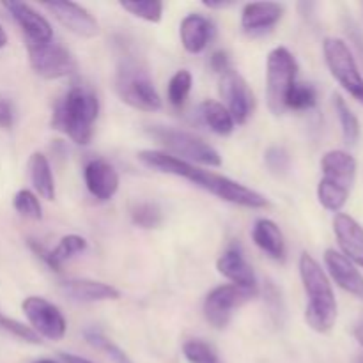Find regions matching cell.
<instances>
[{"label":"cell","instance_id":"1","mask_svg":"<svg viewBox=\"0 0 363 363\" xmlns=\"http://www.w3.org/2000/svg\"><path fill=\"white\" fill-rule=\"evenodd\" d=\"M138 160L149 169L170 174V176L183 177V179L194 183L195 186L202 188V190L209 191V194L216 195L218 199L230 202V204L243 206V208L250 209H262L268 206V199L259 194V191L252 190V188L245 186L241 183H236L229 177L211 172V170L195 167L194 163L183 162V160L176 158L169 152L145 149V151L138 152Z\"/></svg>","mask_w":363,"mask_h":363},{"label":"cell","instance_id":"2","mask_svg":"<svg viewBox=\"0 0 363 363\" xmlns=\"http://www.w3.org/2000/svg\"><path fill=\"white\" fill-rule=\"evenodd\" d=\"M300 277L308 298L305 321L318 333L332 332L339 314L335 293L325 269L307 252L300 257Z\"/></svg>","mask_w":363,"mask_h":363},{"label":"cell","instance_id":"3","mask_svg":"<svg viewBox=\"0 0 363 363\" xmlns=\"http://www.w3.org/2000/svg\"><path fill=\"white\" fill-rule=\"evenodd\" d=\"M99 113V99L91 89L71 87L55 105L52 128L62 131L74 144L87 145L92 140L94 123Z\"/></svg>","mask_w":363,"mask_h":363},{"label":"cell","instance_id":"4","mask_svg":"<svg viewBox=\"0 0 363 363\" xmlns=\"http://www.w3.org/2000/svg\"><path fill=\"white\" fill-rule=\"evenodd\" d=\"M323 179L318 184V199L328 211L339 213L350 199L357 177V160L346 151L333 149L321 160Z\"/></svg>","mask_w":363,"mask_h":363},{"label":"cell","instance_id":"5","mask_svg":"<svg viewBox=\"0 0 363 363\" xmlns=\"http://www.w3.org/2000/svg\"><path fill=\"white\" fill-rule=\"evenodd\" d=\"M116 91L126 105L144 112H156L162 108V99L152 85L151 77L140 60L123 57L117 66Z\"/></svg>","mask_w":363,"mask_h":363},{"label":"cell","instance_id":"6","mask_svg":"<svg viewBox=\"0 0 363 363\" xmlns=\"http://www.w3.org/2000/svg\"><path fill=\"white\" fill-rule=\"evenodd\" d=\"M149 133L156 138L162 145H165L170 152L176 155V158L188 163H201L206 167H220L222 165V156L213 145L199 138L197 135L188 133L183 130H174L165 126H152Z\"/></svg>","mask_w":363,"mask_h":363},{"label":"cell","instance_id":"7","mask_svg":"<svg viewBox=\"0 0 363 363\" xmlns=\"http://www.w3.org/2000/svg\"><path fill=\"white\" fill-rule=\"evenodd\" d=\"M298 64L293 53L284 46L269 52L266 64V99L272 113L280 116L286 112V96L296 82Z\"/></svg>","mask_w":363,"mask_h":363},{"label":"cell","instance_id":"8","mask_svg":"<svg viewBox=\"0 0 363 363\" xmlns=\"http://www.w3.org/2000/svg\"><path fill=\"white\" fill-rule=\"evenodd\" d=\"M326 66L344 91L363 105V77L358 69L353 52L344 39L326 38L323 43Z\"/></svg>","mask_w":363,"mask_h":363},{"label":"cell","instance_id":"9","mask_svg":"<svg viewBox=\"0 0 363 363\" xmlns=\"http://www.w3.org/2000/svg\"><path fill=\"white\" fill-rule=\"evenodd\" d=\"M28 60L35 74L46 80L69 77L77 71V60L64 46L55 43H27Z\"/></svg>","mask_w":363,"mask_h":363},{"label":"cell","instance_id":"10","mask_svg":"<svg viewBox=\"0 0 363 363\" xmlns=\"http://www.w3.org/2000/svg\"><path fill=\"white\" fill-rule=\"evenodd\" d=\"M257 294L254 289H243L234 284H227V286H218L206 296L204 300V315L211 326L216 330H222L229 325L230 315H233L234 308L241 307L247 303L248 300Z\"/></svg>","mask_w":363,"mask_h":363},{"label":"cell","instance_id":"11","mask_svg":"<svg viewBox=\"0 0 363 363\" xmlns=\"http://www.w3.org/2000/svg\"><path fill=\"white\" fill-rule=\"evenodd\" d=\"M25 318L30 323V328L39 337L50 340L64 339L67 330V323L64 314L57 305L41 296H28L21 303Z\"/></svg>","mask_w":363,"mask_h":363},{"label":"cell","instance_id":"12","mask_svg":"<svg viewBox=\"0 0 363 363\" xmlns=\"http://www.w3.org/2000/svg\"><path fill=\"white\" fill-rule=\"evenodd\" d=\"M220 96L225 101V108L233 117L234 124H245L250 119L255 108L254 92L250 91L245 78L233 67L220 78Z\"/></svg>","mask_w":363,"mask_h":363},{"label":"cell","instance_id":"13","mask_svg":"<svg viewBox=\"0 0 363 363\" xmlns=\"http://www.w3.org/2000/svg\"><path fill=\"white\" fill-rule=\"evenodd\" d=\"M43 6L53 14L57 21L73 32L78 38H96L99 34V23L80 4L74 2H45Z\"/></svg>","mask_w":363,"mask_h":363},{"label":"cell","instance_id":"14","mask_svg":"<svg viewBox=\"0 0 363 363\" xmlns=\"http://www.w3.org/2000/svg\"><path fill=\"white\" fill-rule=\"evenodd\" d=\"M4 7L11 13L23 34L27 43H50L53 39V28L50 21L32 6L23 2H4Z\"/></svg>","mask_w":363,"mask_h":363},{"label":"cell","instance_id":"15","mask_svg":"<svg viewBox=\"0 0 363 363\" xmlns=\"http://www.w3.org/2000/svg\"><path fill=\"white\" fill-rule=\"evenodd\" d=\"M84 179L89 194L98 201H110L119 190V174L108 162L101 158L87 162L84 169Z\"/></svg>","mask_w":363,"mask_h":363},{"label":"cell","instance_id":"16","mask_svg":"<svg viewBox=\"0 0 363 363\" xmlns=\"http://www.w3.org/2000/svg\"><path fill=\"white\" fill-rule=\"evenodd\" d=\"M325 264L333 282L340 289L363 301V275L350 259L344 257V254H340V252L328 248L325 252Z\"/></svg>","mask_w":363,"mask_h":363},{"label":"cell","instance_id":"17","mask_svg":"<svg viewBox=\"0 0 363 363\" xmlns=\"http://www.w3.org/2000/svg\"><path fill=\"white\" fill-rule=\"evenodd\" d=\"M216 269H218L220 275L230 280L234 286L257 291V279H255L254 268L248 264L240 247L227 248L216 261Z\"/></svg>","mask_w":363,"mask_h":363},{"label":"cell","instance_id":"18","mask_svg":"<svg viewBox=\"0 0 363 363\" xmlns=\"http://www.w3.org/2000/svg\"><path fill=\"white\" fill-rule=\"evenodd\" d=\"M333 230L344 252V257L363 268V227L353 216L337 213L333 218Z\"/></svg>","mask_w":363,"mask_h":363},{"label":"cell","instance_id":"19","mask_svg":"<svg viewBox=\"0 0 363 363\" xmlns=\"http://www.w3.org/2000/svg\"><path fill=\"white\" fill-rule=\"evenodd\" d=\"M60 291L64 296L73 301H84V303H96V301L119 300L121 293L113 286L105 282H96L87 279H73L60 284Z\"/></svg>","mask_w":363,"mask_h":363},{"label":"cell","instance_id":"20","mask_svg":"<svg viewBox=\"0 0 363 363\" xmlns=\"http://www.w3.org/2000/svg\"><path fill=\"white\" fill-rule=\"evenodd\" d=\"M28 245H30L32 250L38 254V257H41L53 272H60L64 262L69 261L74 255L82 254V252L87 248L85 238L77 236V234H67V236H64L53 250H46L41 243H38V241L34 240H28Z\"/></svg>","mask_w":363,"mask_h":363},{"label":"cell","instance_id":"21","mask_svg":"<svg viewBox=\"0 0 363 363\" xmlns=\"http://www.w3.org/2000/svg\"><path fill=\"white\" fill-rule=\"evenodd\" d=\"M213 23L202 14H188L183 18L179 27V38L181 45L186 52L190 53H201L204 52L206 46L209 45L213 38Z\"/></svg>","mask_w":363,"mask_h":363},{"label":"cell","instance_id":"22","mask_svg":"<svg viewBox=\"0 0 363 363\" xmlns=\"http://www.w3.org/2000/svg\"><path fill=\"white\" fill-rule=\"evenodd\" d=\"M284 16V6L279 2H252L243 7L241 27L247 32H264L275 27Z\"/></svg>","mask_w":363,"mask_h":363},{"label":"cell","instance_id":"23","mask_svg":"<svg viewBox=\"0 0 363 363\" xmlns=\"http://www.w3.org/2000/svg\"><path fill=\"white\" fill-rule=\"evenodd\" d=\"M252 240L264 254H268L275 261L286 259V240H284L280 227L272 220H257L254 223V229H252Z\"/></svg>","mask_w":363,"mask_h":363},{"label":"cell","instance_id":"24","mask_svg":"<svg viewBox=\"0 0 363 363\" xmlns=\"http://www.w3.org/2000/svg\"><path fill=\"white\" fill-rule=\"evenodd\" d=\"M28 176H30L35 191L43 199L46 201L55 199V181H53L52 167L43 152H32V156L28 158Z\"/></svg>","mask_w":363,"mask_h":363},{"label":"cell","instance_id":"25","mask_svg":"<svg viewBox=\"0 0 363 363\" xmlns=\"http://www.w3.org/2000/svg\"><path fill=\"white\" fill-rule=\"evenodd\" d=\"M201 117L206 126H209V130L215 131L216 135L227 137L234 131L233 117L227 112L225 106L215 99H206L201 103Z\"/></svg>","mask_w":363,"mask_h":363},{"label":"cell","instance_id":"26","mask_svg":"<svg viewBox=\"0 0 363 363\" xmlns=\"http://www.w3.org/2000/svg\"><path fill=\"white\" fill-rule=\"evenodd\" d=\"M333 106H335L337 117H339L340 128H342V137L347 145H354L360 138V121L354 116L351 106L340 94H333Z\"/></svg>","mask_w":363,"mask_h":363},{"label":"cell","instance_id":"27","mask_svg":"<svg viewBox=\"0 0 363 363\" xmlns=\"http://www.w3.org/2000/svg\"><path fill=\"white\" fill-rule=\"evenodd\" d=\"M315 103H318V91L314 85L303 84V82H294L286 96V110L303 112V110L314 108Z\"/></svg>","mask_w":363,"mask_h":363},{"label":"cell","instance_id":"28","mask_svg":"<svg viewBox=\"0 0 363 363\" xmlns=\"http://www.w3.org/2000/svg\"><path fill=\"white\" fill-rule=\"evenodd\" d=\"M191 84H194V78H191V73L188 69L176 71V74L170 78L169 87H167V98H169V103L174 108L184 106L188 96H190Z\"/></svg>","mask_w":363,"mask_h":363},{"label":"cell","instance_id":"29","mask_svg":"<svg viewBox=\"0 0 363 363\" xmlns=\"http://www.w3.org/2000/svg\"><path fill=\"white\" fill-rule=\"evenodd\" d=\"M121 7L149 23H160L163 16V4L158 0H130V2H121Z\"/></svg>","mask_w":363,"mask_h":363},{"label":"cell","instance_id":"30","mask_svg":"<svg viewBox=\"0 0 363 363\" xmlns=\"http://www.w3.org/2000/svg\"><path fill=\"white\" fill-rule=\"evenodd\" d=\"M84 337L85 340H87L89 344H91L92 347H96V350H101L105 351L106 354H108L110 358H112L116 363H131L130 358L126 357V353H124L123 350H121L119 346H116V344L112 342V340L106 339L105 335H103L99 330L96 328H89L84 332Z\"/></svg>","mask_w":363,"mask_h":363},{"label":"cell","instance_id":"31","mask_svg":"<svg viewBox=\"0 0 363 363\" xmlns=\"http://www.w3.org/2000/svg\"><path fill=\"white\" fill-rule=\"evenodd\" d=\"M131 220L137 227L142 229H156L162 223V209L152 202H140L131 209Z\"/></svg>","mask_w":363,"mask_h":363},{"label":"cell","instance_id":"32","mask_svg":"<svg viewBox=\"0 0 363 363\" xmlns=\"http://www.w3.org/2000/svg\"><path fill=\"white\" fill-rule=\"evenodd\" d=\"M13 206L21 216L30 220L43 218V208L39 202L38 195L32 194L30 190H20L13 199Z\"/></svg>","mask_w":363,"mask_h":363},{"label":"cell","instance_id":"33","mask_svg":"<svg viewBox=\"0 0 363 363\" xmlns=\"http://www.w3.org/2000/svg\"><path fill=\"white\" fill-rule=\"evenodd\" d=\"M183 354L190 363H218L215 350L204 340L191 339L183 344Z\"/></svg>","mask_w":363,"mask_h":363},{"label":"cell","instance_id":"34","mask_svg":"<svg viewBox=\"0 0 363 363\" xmlns=\"http://www.w3.org/2000/svg\"><path fill=\"white\" fill-rule=\"evenodd\" d=\"M264 163L272 174H275V176H286L291 169V156L280 145H272L264 152Z\"/></svg>","mask_w":363,"mask_h":363},{"label":"cell","instance_id":"35","mask_svg":"<svg viewBox=\"0 0 363 363\" xmlns=\"http://www.w3.org/2000/svg\"><path fill=\"white\" fill-rule=\"evenodd\" d=\"M0 328H4L6 332H9L11 335L18 337V339L25 340L28 344H39L41 342V337L30 328V326H25L23 323L16 321V319H11L7 315L0 314Z\"/></svg>","mask_w":363,"mask_h":363},{"label":"cell","instance_id":"36","mask_svg":"<svg viewBox=\"0 0 363 363\" xmlns=\"http://www.w3.org/2000/svg\"><path fill=\"white\" fill-rule=\"evenodd\" d=\"M266 301L269 305V311H272V315L275 318H280L284 312L282 307V296H280V291L277 289L275 284L269 282L268 287H266Z\"/></svg>","mask_w":363,"mask_h":363},{"label":"cell","instance_id":"37","mask_svg":"<svg viewBox=\"0 0 363 363\" xmlns=\"http://www.w3.org/2000/svg\"><path fill=\"white\" fill-rule=\"evenodd\" d=\"M209 67H211L215 73H220L223 74L225 71L230 69V60H229V55H227L223 50H218V52L213 53L211 57H209Z\"/></svg>","mask_w":363,"mask_h":363},{"label":"cell","instance_id":"38","mask_svg":"<svg viewBox=\"0 0 363 363\" xmlns=\"http://www.w3.org/2000/svg\"><path fill=\"white\" fill-rule=\"evenodd\" d=\"M14 124V108L11 101L7 99H0V128L2 130H9Z\"/></svg>","mask_w":363,"mask_h":363},{"label":"cell","instance_id":"39","mask_svg":"<svg viewBox=\"0 0 363 363\" xmlns=\"http://www.w3.org/2000/svg\"><path fill=\"white\" fill-rule=\"evenodd\" d=\"M202 4L209 7V9H225V7L233 6L234 2H230V0H218V2H215V0H202Z\"/></svg>","mask_w":363,"mask_h":363},{"label":"cell","instance_id":"40","mask_svg":"<svg viewBox=\"0 0 363 363\" xmlns=\"http://www.w3.org/2000/svg\"><path fill=\"white\" fill-rule=\"evenodd\" d=\"M60 358H62L64 363H94L87 358H82L78 354H71V353H60Z\"/></svg>","mask_w":363,"mask_h":363},{"label":"cell","instance_id":"41","mask_svg":"<svg viewBox=\"0 0 363 363\" xmlns=\"http://www.w3.org/2000/svg\"><path fill=\"white\" fill-rule=\"evenodd\" d=\"M353 335H354V339L358 340V344H360V346L363 347V315L360 319H358L357 325H354Z\"/></svg>","mask_w":363,"mask_h":363},{"label":"cell","instance_id":"42","mask_svg":"<svg viewBox=\"0 0 363 363\" xmlns=\"http://www.w3.org/2000/svg\"><path fill=\"white\" fill-rule=\"evenodd\" d=\"M6 45H7V34L2 28V25H0V48H4Z\"/></svg>","mask_w":363,"mask_h":363},{"label":"cell","instance_id":"43","mask_svg":"<svg viewBox=\"0 0 363 363\" xmlns=\"http://www.w3.org/2000/svg\"><path fill=\"white\" fill-rule=\"evenodd\" d=\"M32 363H57V362H53V360H46V358H43V360H35V362H32Z\"/></svg>","mask_w":363,"mask_h":363},{"label":"cell","instance_id":"44","mask_svg":"<svg viewBox=\"0 0 363 363\" xmlns=\"http://www.w3.org/2000/svg\"><path fill=\"white\" fill-rule=\"evenodd\" d=\"M354 363H363V353L358 354V357L354 358Z\"/></svg>","mask_w":363,"mask_h":363}]
</instances>
